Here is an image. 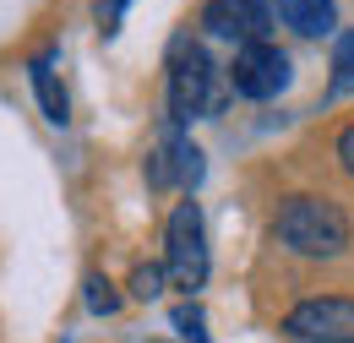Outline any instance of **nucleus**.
Listing matches in <instances>:
<instances>
[{
	"instance_id": "3",
	"label": "nucleus",
	"mask_w": 354,
	"mask_h": 343,
	"mask_svg": "<svg viewBox=\"0 0 354 343\" xmlns=\"http://www.w3.org/2000/svg\"><path fill=\"white\" fill-rule=\"evenodd\" d=\"M164 272L185 295H196L207 284V229H202L196 202H180L169 213V223H164Z\"/></svg>"
},
{
	"instance_id": "9",
	"label": "nucleus",
	"mask_w": 354,
	"mask_h": 343,
	"mask_svg": "<svg viewBox=\"0 0 354 343\" xmlns=\"http://www.w3.org/2000/svg\"><path fill=\"white\" fill-rule=\"evenodd\" d=\"M147 185L153 191H169V185H180V169H175V131L153 147V158H147Z\"/></svg>"
},
{
	"instance_id": "12",
	"label": "nucleus",
	"mask_w": 354,
	"mask_h": 343,
	"mask_svg": "<svg viewBox=\"0 0 354 343\" xmlns=\"http://www.w3.org/2000/svg\"><path fill=\"white\" fill-rule=\"evenodd\" d=\"M131 295H136V300H158V295H164V267H153V261H136Z\"/></svg>"
},
{
	"instance_id": "2",
	"label": "nucleus",
	"mask_w": 354,
	"mask_h": 343,
	"mask_svg": "<svg viewBox=\"0 0 354 343\" xmlns=\"http://www.w3.org/2000/svg\"><path fill=\"white\" fill-rule=\"evenodd\" d=\"M218 66L207 60V49L196 39H175L169 44V120L175 126H191L196 115L218 109Z\"/></svg>"
},
{
	"instance_id": "7",
	"label": "nucleus",
	"mask_w": 354,
	"mask_h": 343,
	"mask_svg": "<svg viewBox=\"0 0 354 343\" xmlns=\"http://www.w3.org/2000/svg\"><path fill=\"white\" fill-rule=\"evenodd\" d=\"M55 60H60V49H39V55L28 60V77H33V93H39L44 120L66 126V120H71V104H66V87H60V77H55Z\"/></svg>"
},
{
	"instance_id": "10",
	"label": "nucleus",
	"mask_w": 354,
	"mask_h": 343,
	"mask_svg": "<svg viewBox=\"0 0 354 343\" xmlns=\"http://www.w3.org/2000/svg\"><path fill=\"white\" fill-rule=\"evenodd\" d=\"M175 169H180V185L196 191V180H202V153H196V142L175 136Z\"/></svg>"
},
{
	"instance_id": "14",
	"label": "nucleus",
	"mask_w": 354,
	"mask_h": 343,
	"mask_svg": "<svg viewBox=\"0 0 354 343\" xmlns=\"http://www.w3.org/2000/svg\"><path fill=\"white\" fill-rule=\"evenodd\" d=\"M175 327L185 333V343H207V333H202V310H196V305H180V310H175Z\"/></svg>"
},
{
	"instance_id": "5",
	"label": "nucleus",
	"mask_w": 354,
	"mask_h": 343,
	"mask_svg": "<svg viewBox=\"0 0 354 343\" xmlns=\"http://www.w3.org/2000/svg\"><path fill=\"white\" fill-rule=\"evenodd\" d=\"M229 87L240 93V98H278L283 87H289V55L278 49V44H245V49H234V60H229Z\"/></svg>"
},
{
	"instance_id": "15",
	"label": "nucleus",
	"mask_w": 354,
	"mask_h": 343,
	"mask_svg": "<svg viewBox=\"0 0 354 343\" xmlns=\"http://www.w3.org/2000/svg\"><path fill=\"white\" fill-rule=\"evenodd\" d=\"M338 164H344V169L354 174V126H344V131H338Z\"/></svg>"
},
{
	"instance_id": "8",
	"label": "nucleus",
	"mask_w": 354,
	"mask_h": 343,
	"mask_svg": "<svg viewBox=\"0 0 354 343\" xmlns=\"http://www.w3.org/2000/svg\"><path fill=\"white\" fill-rule=\"evenodd\" d=\"M272 11H278V22L295 28L300 39H327V33L338 28L333 0H272Z\"/></svg>"
},
{
	"instance_id": "4",
	"label": "nucleus",
	"mask_w": 354,
	"mask_h": 343,
	"mask_svg": "<svg viewBox=\"0 0 354 343\" xmlns=\"http://www.w3.org/2000/svg\"><path fill=\"white\" fill-rule=\"evenodd\" d=\"M283 333L300 343H354V300H344V295L300 300L283 316Z\"/></svg>"
},
{
	"instance_id": "6",
	"label": "nucleus",
	"mask_w": 354,
	"mask_h": 343,
	"mask_svg": "<svg viewBox=\"0 0 354 343\" xmlns=\"http://www.w3.org/2000/svg\"><path fill=\"white\" fill-rule=\"evenodd\" d=\"M202 28L245 49V44H262L267 39V28H272V6H267V0H207V6H202Z\"/></svg>"
},
{
	"instance_id": "13",
	"label": "nucleus",
	"mask_w": 354,
	"mask_h": 343,
	"mask_svg": "<svg viewBox=\"0 0 354 343\" xmlns=\"http://www.w3.org/2000/svg\"><path fill=\"white\" fill-rule=\"evenodd\" d=\"M333 71H338L344 82H354V28H349L338 44H333Z\"/></svg>"
},
{
	"instance_id": "1",
	"label": "nucleus",
	"mask_w": 354,
	"mask_h": 343,
	"mask_svg": "<svg viewBox=\"0 0 354 343\" xmlns=\"http://www.w3.org/2000/svg\"><path fill=\"white\" fill-rule=\"evenodd\" d=\"M349 213L333 202V196H283L278 213H272V240L295 257H310V261H333L349 251Z\"/></svg>"
},
{
	"instance_id": "11",
	"label": "nucleus",
	"mask_w": 354,
	"mask_h": 343,
	"mask_svg": "<svg viewBox=\"0 0 354 343\" xmlns=\"http://www.w3.org/2000/svg\"><path fill=\"white\" fill-rule=\"evenodd\" d=\"M88 310H98V316H115L120 310V295H115V284L104 272H88Z\"/></svg>"
}]
</instances>
